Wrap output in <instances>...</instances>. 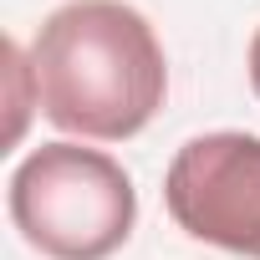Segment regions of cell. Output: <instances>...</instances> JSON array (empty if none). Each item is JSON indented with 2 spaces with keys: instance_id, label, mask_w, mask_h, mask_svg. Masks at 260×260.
I'll use <instances>...</instances> for the list:
<instances>
[{
  "instance_id": "cell-1",
  "label": "cell",
  "mask_w": 260,
  "mask_h": 260,
  "mask_svg": "<svg viewBox=\"0 0 260 260\" xmlns=\"http://www.w3.org/2000/svg\"><path fill=\"white\" fill-rule=\"evenodd\" d=\"M31 87L51 127L72 138H138L169 97V56L127 0H67L31 41Z\"/></svg>"
},
{
  "instance_id": "cell-2",
  "label": "cell",
  "mask_w": 260,
  "mask_h": 260,
  "mask_svg": "<svg viewBox=\"0 0 260 260\" xmlns=\"http://www.w3.org/2000/svg\"><path fill=\"white\" fill-rule=\"evenodd\" d=\"M11 224L46 260H107L138 224V189L127 169L82 143H41L11 174Z\"/></svg>"
},
{
  "instance_id": "cell-3",
  "label": "cell",
  "mask_w": 260,
  "mask_h": 260,
  "mask_svg": "<svg viewBox=\"0 0 260 260\" xmlns=\"http://www.w3.org/2000/svg\"><path fill=\"white\" fill-rule=\"evenodd\" d=\"M164 204L189 240L260 260V138L255 133H199L164 174Z\"/></svg>"
},
{
  "instance_id": "cell-4",
  "label": "cell",
  "mask_w": 260,
  "mask_h": 260,
  "mask_svg": "<svg viewBox=\"0 0 260 260\" xmlns=\"http://www.w3.org/2000/svg\"><path fill=\"white\" fill-rule=\"evenodd\" d=\"M250 87H255V97H260V31H255V41H250Z\"/></svg>"
}]
</instances>
